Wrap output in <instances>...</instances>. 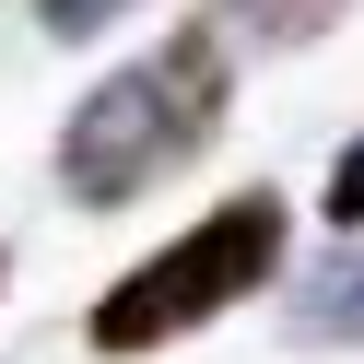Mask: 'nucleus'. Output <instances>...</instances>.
Masks as SVG:
<instances>
[{
    "instance_id": "20e7f679",
    "label": "nucleus",
    "mask_w": 364,
    "mask_h": 364,
    "mask_svg": "<svg viewBox=\"0 0 364 364\" xmlns=\"http://www.w3.org/2000/svg\"><path fill=\"white\" fill-rule=\"evenodd\" d=\"M353 0H223L212 24L235 36V48H306V36H329Z\"/></svg>"
},
{
    "instance_id": "7ed1b4c3",
    "label": "nucleus",
    "mask_w": 364,
    "mask_h": 364,
    "mask_svg": "<svg viewBox=\"0 0 364 364\" xmlns=\"http://www.w3.org/2000/svg\"><path fill=\"white\" fill-rule=\"evenodd\" d=\"M282 329L306 341V353H341V341H364V235L329 247V259L306 270V282L282 294Z\"/></svg>"
},
{
    "instance_id": "423d86ee",
    "label": "nucleus",
    "mask_w": 364,
    "mask_h": 364,
    "mask_svg": "<svg viewBox=\"0 0 364 364\" xmlns=\"http://www.w3.org/2000/svg\"><path fill=\"white\" fill-rule=\"evenodd\" d=\"M118 12H129V0H36V24H48V36H106Z\"/></svg>"
},
{
    "instance_id": "f257e3e1",
    "label": "nucleus",
    "mask_w": 364,
    "mask_h": 364,
    "mask_svg": "<svg viewBox=\"0 0 364 364\" xmlns=\"http://www.w3.org/2000/svg\"><path fill=\"white\" fill-rule=\"evenodd\" d=\"M235 36L200 12V24H176L153 59H129V71H106L95 95L59 118V188L82 200V212H129L141 188H165L176 165H200L223 129V106H235Z\"/></svg>"
},
{
    "instance_id": "39448f33",
    "label": "nucleus",
    "mask_w": 364,
    "mask_h": 364,
    "mask_svg": "<svg viewBox=\"0 0 364 364\" xmlns=\"http://www.w3.org/2000/svg\"><path fill=\"white\" fill-rule=\"evenodd\" d=\"M317 223H329V235H364V141H341L329 188H317Z\"/></svg>"
},
{
    "instance_id": "0eeeda50",
    "label": "nucleus",
    "mask_w": 364,
    "mask_h": 364,
    "mask_svg": "<svg viewBox=\"0 0 364 364\" xmlns=\"http://www.w3.org/2000/svg\"><path fill=\"white\" fill-rule=\"evenodd\" d=\"M0 282H12V259H0Z\"/></svg>"
},
{
    "instance_id": "f03ea898",
    "label": "nucleus",
    "mask_w": 364,
    "mask_h": 364,
    "mask_svg": "<svg viewBox=\"0 0 364 364\" xmlns=\"http://www.w3.org/2000/svg\"><path fill=\"white\" fill-rule=\"evenodd\" d=\"M282 235H294V200H282V188H235V200H212L176 247H153L141 270H118V282L95 294L82 341L129 364V353H165V341L212 329L223 306H247V294L282 282Z\"/></svg>"
}]
</instances>
